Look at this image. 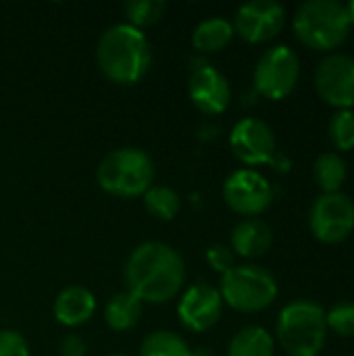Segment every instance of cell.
I'll use <instances>...</instances> for the list:
<instances>
[{"instance_id":"obj_1","label":"cell","mask_w":354,"mask_h":356,"mask_svg":"<svg viewBox=\"0 0 354 356\" xmlns=\"http://www.w3.org/2000/svg\"><path fill=\"white\" fill-rule=\"evenodd\" d=\"M186 280L182 254L163 242L140 244L125 263L127 292L142 302L163 305L177 296Z\"/></svg>"},{"instance_id":"obj_2","label":"cell","mask_w":354,"mask_h":356,"mask_svg":"<svg viewBox=\"0 0 354 356\" xmlns=\"http://www.w3.org/2000/svg\"><path fill=\"white\" fill-rule=\"evenodd\" d=\"M96 60L108 81L131 86L148 73L152 46L142 29L129 23H117L100 35Z\"/></svg>"},{"instance_id":"obj_3","label":"cell","mask_w":354,"mask_h":356,"mask_svg":"<svg viewBox=\"0 0 354 356\" xmlns=\"http://www.w3.org/2000/svg\"><path fill=\"white\" fill-rule=\"evenodd\" d=\"M348 6L338 0L303 2L294 15V31L298 40L313 50L338 48L351 31Z\"/></svg>"},{"instance_id":"obj_4","label":"cell","mask_w":354,"mask_h":356,"mask_svg":"<svg viewBox=\"0 0 354 356\" xmlns=\"http://www.w3.org/2000/svg\"><path fill=\"white\" fill-rule=\"evenodd\" d=\"M328 338L325 311L311 300L286 305L277 317V342L290 356H317Z\"/></svg>"},{"instance_id":"obj_5","label":"cell","mask_w":354,"mask_h":356,"mask_svg":"<svg viewBox=\"0 0 354 356\" xmlns=\"http://www.w3.org/2000/svg\"><path fill=\"white\" fill-rule=\"evenodd\" d=\"M154 165L140 148H119L108 152L96 171L98 186L119 198L144 196L152 188Z\"/></svg>"},{"instance_id":"obj_6","label":"cell","mask_w":354,"mask_h":356,"mask_svg":"<svg viewBox=\"0 0 354 356\" xmlns=\"http://www.w3.org/2000/svg\"><path fill=\"white\" fill-rule=\"evenodd\" d=\"M277 280L259 265H234L221 277L219 294L223 305L240 313H259L277 298Z\"/></svg>"},{"instance_id":"obj_7","label":"cell","mask_w":354,"mask_h":356,"mask_svg":"<svg viewBox=\"0 0 354 356\" xmlns=\"http://www.w3.org/2000/svg\"><path fill=\"white\" fill-rule=\"evenodd\" d=\"M300 77L298 54L290 46H273L257 60L252 83L255 90L269 100H284L292 94Z\"/></svg>"},{"instance_id":"obj_8","label":"cell","mask_w":354,"mask_h":356,"mask_svg":"<svg viewBox=\"0 0 354 356\" xmlns=\"http://www.w3.org/2000/svg\"><path fill=\"white\" fill-rule=\"evenodd\" d=\"M311 232L325 244H340L354 232V202L342 192L321 194L309 215Z\"/></svg>"},{"instance_id":"obj_9","label":"cell","mask_w":354,"mask_h":356,"mask_svg":"<svg viewBox=\"0 0 354 356\" xmlns=\"http://www.w3.org/2000/svg\"><path fill=\"white\" fill-rule=\"evenodd\" d=\"M223 200L234 213L252 219L269 209L273 190L267 177L259 171L238 169L223 184Z\"/></svg>"},{"instance_id":"obj_10","label":"cell","mask_w":354,"mask_h":356,"mask_svg":"<svg viewBox=\"0 0 354 356\" xmlns=\"http://www.w3.org/2000/svg\"><path fill=\"white\" fill-rule=\"evenodd\" d=\"M286 23V8L275 0H250L242 4L234 19V31L250 42L261 44L273 40Z\"/></svg>"},{"instance_id":"obj_11","label":"cell","mask_w":354,"mask_h":356,"mask_svg":"<svg viewBox=\"0 0 354 356\" xmlns=\"http://www.w3.org/2000/svg\"><path fill=\"white\" fill-rule=\"evenodd\" d=\"M319 96L338 111L354 106V58L336 52L325 56L315 73Z\"/></svg>"},{"instance_id":"obj_12","label":"cell","mask_w":354,"mask_h":356,"mask_svg":"<svg viewBox=\"0 0 354 356\" xmlns=\"http://www.w3.org/2000/svg\"><path fill=\"white\" fill-rule=\"evenodd\" d=\"M230 146L238 161L244 165H267L275 159V136L273 129L255 117L238 121L230 134Z\"/></svg>"},{"instance_id":"obj_13","label":"cell","mask_w":354,"mask_h":356,"mask_svg":"<svg viewBox=\"0 0 354 356\" xmlns=\"http://www.w3.org/2000/svg\"><path fill=\"white\" fill-rule=\"evenodd\" d=\"M223 313V298L217 288L211 284L198 282L190 286L177 305L179 321L192 332H207L211 330Z\"/></svg>"},{"instance_id":"obj_14","label":"cell","mask_w":354,"mask_h":356,"mask_svg":"<svg viewBox=\"0 0 354 356\" xmlns=\"http://www.w3.org/2000/svg\"><path fill=\"white\" fill-rule=\"evenodd\" d=\"M188 96L204 115H219L230 106L232 88L227 77L209 63L192 67L188 81Z\"/></svg>"},{"instance_id":"obj_15","label":"cell","mask_w":354,"mask_h":356,"mask_svg":"<svg viewBox=\"0 0 354 356\" xmlns=\"http://www.w3.org/2000/svg\"><path fill=\"white\" fill-rule=\"evenodd\" d=\"M54 317L65 327H79L96 313V298L83 286H69L58 292L54 300Z\"/></svg>"},{"instance_id":"obj_16","label":"cell","mask_w":354,"mask_h":356,"mask_svg":"<svg viewBox=\"0 0 354 356\" xmlns=\"http://www.w3.org/2000/svg\"><path fill=\"white\" fill-rule=\"evenodd\" d=\"M273 244L271 227L261 219H244L232 232V250L244 259L263 257Z\"/></svg>"},{"instance_id":"obj_17","label":"cell","mask_w":354,"mask_h":356,"mask_svg":"<svg viewBox=\"0 0 354 356\" xmlns=\"http://www.w3.org/2000/svg\"><path fill=\"white\" fill-rule=\"evenodd\" d=\"M142 300L131 292H119L111 296L104 307V321L113 332H129L140 323L142 317Z\"/></svg>"},{"instance_id":"obj_18","label":"cell","mask_w":354,"mask_h":356,"mask_svg":"<svg viewBox=\"0 0 354 356\" xmlns=\"http://www.w3.org/2000/svg\"><path fill=\"white\" fill-rule=\"evenodd\" d=\"M234 25L227 19L213 17L196 25L192 33V44L198 52H219L234 38Z\"/></svg>"},{"instance_id":"obj_19","label":"cell","mask_w":354,"mask_h":356,"mask_svg":"<svg viewBox=\"0 0 354 356\" xmlns=\"http://www.w3.org/2000/svg\"><path fill=\"white\" fill-rule=\"evenodd\" d=\"M275 340L273 336L257 325L240 330L227 348V356H273Z\"/></svg>"},{"instance_id":"obj_20","label":"cell","mask_w":354,"mask_h":356,"mask_svg":"<svg viewBox=\"0 0 354 356\" xmlns=\"http://www.w3.org/2000/svg\"><path fill=\"white\" fill-rule=\"evenodd\" d=\"M313 175H315L317 186L323 190V194L340 192V188L346 179V163L336 152H323L315 161Z\"/></svg>"},{"instance_id":"obj_21","label":"cell","mask_w":354,"mask_h":356,"mask_svg":"<svg viewBox=\"0 0 354 356\" xmlns=\"http://www.w3.org/2000/svg\"><path fill=\"white\" fill-rule=\"evenodd\" d=\"M192 350L188 342L175 332H154L144 338L140 346V356H190Z\"/></svg>"},{"instance_id":"obj_22","label":"cell","mask_w":354,"mask_h":356,"mask_svg":"<svg viewBox=\"0 0 354 356\" xmlns=\"http://www.w3.org/2000/svg\"><path fill=\"white\" fill-rule=\"evenodd\" d=\"M144 207L152 217H156L161 221H171L177 217V213L182 209V200H179L177 192H173L171 188L152 186L144 194Z\"/></svg>"},{"instance_id":"obj_23","label":"cell","mask_w":354,"mask_h":356,"mask_svg":"<svg viewBox=\"0 0 354 356\" xmlns=\"http://www.w3.org/2000/svg\"><path fill=\"white\" fill-rule=\"evenodd\" d=\"M165 8L163 0H131L125 4V17L129 25L142 29L154 25L163 17Z\"/></svg>"},{"instance_id":"obj_24","label":"cell","mask_w":354,"mask_h":356,"mask_svg":"<svg viewBox=\"0 0 354 356\" xmlns=\"http://www.w3.org/2000/svg\"><path fill=\"white\" fill-rule=\"evenodd\" d=\"M328 134L332 144L338 150H353L354 148V113L351 108H342L332 115Z\"/></svg>"},{"instance_id":"obj_25","label":"cell","mask_w":354,"mask_h":356,"mask_svg":"<svg viewBox=\"0 0 354 356\" xmlns=\"http://www.w3.org/2000/svg\"><path fill=\"white\" fill-rule=\"evenodd\" d=\"M325 321H328V327L336 332L338 336H346V338L354 336V302L342 300L334 305L325 313Z\"/></svg>"},{"instance_id":"obj_26","label":"cell","mask_w":354,"mask_h":356,"mask_svg":"<svg viewBox=\"0 0 354 356\" xmlns=\"http://www.w3.org/2000/svg\"><path fill=\"white\" fill-rule=\"evenodd\" d=\"M0 356H29L25 338L15 330H0Z\"/></svg>"},{"instance_id":"obj_27","label":"cell","mask_w":354,"mask_h":356,"mask_svg":"<svg viewBox=\"0 0 354 356\" xmlns=\"http://www.w3.org/2000/svg\"><path fill=\"white\" fill-rule=\"evenodd\" d=\"M207 263L211 265V269L223 275L234 267V250L223 244H213L207 250Z\"/></svg>"},{"instance_id":"obj_28","label":"cell","mask_w":354,"mask_h":356,"mask_svg":"<svg viewBox=\"0 0 354 356\" xmlns=\"http://www.w3.org/2000/svg\"><path fill=\"white\" fill-rule=\"evenodd\" d=\"M86 355V342L79 336H67L61 342V356H83Z\"/></svg>"},{"instance_id":"obj_29","label":"cell","mask_w":354,"mask_h":356,"mask_svg":"<svg viewBox=\"0 0 354 356\" xmlns=\"http://www.w3.org/2000/svg\"><path fill=\"white\" fill-rule=\"evenodd\" d=\"M190 356H217V355H215V350H213V348H209V346H200V348L192 350V355Z\"/></svg>"},{"instance_id":"obj_30","label":"cell","mask_w":354,"mask_h":356,"mask_svg":"<svg viewBox=\"0 0 354 356\" xmlns=\"http://www.w3.org/2000/svg\"><path fill=\"white\" fill-rule=\"evenodd\" d=\"M348 15H351V21L354 23V0L348 4Z\"/></svg>"},{"instance_id":"obj_31","label":"cell","mask_w":354,"mask_h":356,"mask_svg":"<svg viewBox=\"0 0 354 356\" xmlns=\"http://www.w3.org/2000/svg\"><path fill=\"white\" fill-rule=\"evenodd\" d=\"M108 356H127V355H108Z\"/></svg>"}]
</instances>
